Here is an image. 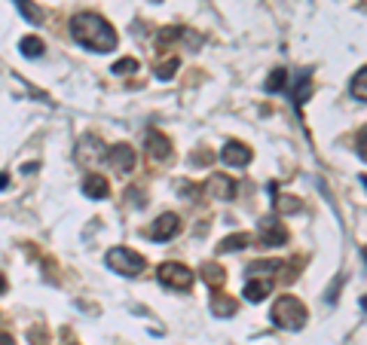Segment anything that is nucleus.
<instances>
[{"label": "nucleus", "instance_id": "nucleus-1", "mask_svg": "<svg viewBox=\"0 0 367 345\" xmlns=\"http://www.w3.org/2000/svg\"><path fill=\"white\" fill-rule=\"evenodd\" d=\"M70 34H74L80 46H86V49H92V52H107L117 46V31L95 13L74 15V19H70Z\"/></svg>", "mask_w": 367, "mask_h": 345}, {"label": "nucleus", "instance_id": "nucleus-2", "mask_svg": "<svg viewBox=\"0 0 367 345\" xmlns=\"http://www.w3.org/2000/svg\"><path fill=\"white\" fill-rule=\"evenodd\" d=\"M269 318H273L278 327H285V330H300V327L306 324L309 312H306V306H303L297 296H278Z\"/></svg>", "mask_w": 367, "mask_h": 345}, {"label": "nucleus", "instance_id": "nucleus-3", "mask_svg": "<svg viewBox=\"0 0 367 345\" xmlns=\"http://www.w3.org/2000/svg\"><path fill=\"white\" fill-rule=\"evenodd\" d=\"M107 266L114 272H119V275L132 278V275H141V272H144L147 260L141 254L129 251V247H114V251H107Z\"/></svg>", "mask_w": 367, "mask_h": 345}, {"label": "nucleus", "instance_id": "nucleus-4", "mask_svg": "<svg viewBox=\"0 0 367 345\" xmlns=\"http://www.w3.org/2000/svg\"><path fill=\"white\" fill-rule=\"evenodd\" d=\"M156 278L163 287H172V291H190L193 284V272H190L184 263H163L156 269Z\"/></svg>", "mask_w": 367, "mask_h": 345}, {"label": "nucleus", "instance_id": "nucleus-5", "mask_svg": "<svg viewBox=\"0 0 367 345\" xmlns=\"http://www.w3.org/2000/svg\"><path fill=\"white\" fill-rule=\"evenodd\" d=\"M257 238H260V245H267V247H278V245L288 242V229L282 227V220L263 217L260 220V229H257Z\"/></svg>", "mask_w": 367, "mask_h": 345}, {"label": "nucleus", "instance_id": "nucleus-6", "mask_svg": "<svg viewBox=\"0 0 367 345\" xmlns=\"http://www.w3.org/2000/svg\"><path fill=\"white\" fill-rule=\"evenodd\" d=\"M220 159L227 162L230 168H245L254 159V153H251V147H245L242 141H230L227 147L220 150Z\"/></svg>", "mask_w": 367, "mask_h": 345}, {"label": "nucleus", "instance_id": "nucleus-7", "mask_svg": "<svg viewBox=\"0 0 367 345\" xmlns=\"http://www.w3.org/2000/svg\"><path fill=\"white\" fill-rule=\"evenodd\" d=\"M107 162L114 165V171H119V174L135 171V147H129V144H117V147H110Z\"/></svg>", "mask_w": 367, "mask_h": 345}, {"label": "nucleus", "instance_id": "nucleus-8", "mask_svg": "<svg viewBox=\"0 0 367 345\" xmlns=\"http://www.w3.org/2000/svg\"><path fill=\"white\" fill-rule=\"evenodd\" d=\"M147 153H150L153 162H169V159H172V141L165 138L163 132L150 128V132H147Z\"/></svg>", "mask_w": 367, "mask_h": 345}, {"label": "nucleus", "instance_id": "nucleus-9", "mask_svg": "<svg viewBox=\"0 0 367 345\" xmlns=\"http://www.w3.org/2000/svg\"><path fill=\"white\" fill-rule=\"evenodd\" d=\"M178 229H181V217L178 214H163L156 223H153V229H150V236L156 238V242H169V238L178 236Z\"/></svg>", "mask_w": 367, "mask_h": 345}, {"label": "nucleus", "instance_id": "nucleus-10", "mask_svg": "<svg viewBox=\"0 0 367 345\" xmlns=\"http://www.w3.org/2000/svg\"><path fill=\"white\" fill-rule=\"evenodd\" d=\"M205 192L214 199H233L236 196V181L227 178V174H211L209 183H205Z\"/></svg>", "mask_w": 367, "mask_h": 345}, {"label": "nucleus", "instance_id": "nucleus-11", "mask_svg": "<svg viewBox=\"0 0 367 345\" xmlns=\"http://www.w3.org/2000/svg\"><path fill=\"white\" fill-rule=\"evenodd\" d=\"M83 192L89 199H107L110 196V183H107V178L105 174H86V181H83Z\"/></svg>", "mask_w": 367, "mask_h": 345}, {"label": "nucleus", "instance_id": "nucleus-12", "mask_svg": "<svg viewBox=\"0 0 367 345\" xmlns=\"http://www.w3.org/2000/svg\"><path fill=\"white\" fill-rule=\"evenodd\" d=\"M236 309H239V302L233 300V296H223V293L211 296V315L214 318H233Z\"/></svg>", "mask_w": 367, "mask_h": 345}, {"label": "nucleus", "instance_id": "nucleus-13", "mask_svg": "<svg viewBox=\"0 0 367 345\" xmlns=\"http://www.w3.org/2000/svg\"><path fill=\"white\" fill-rule=\"evenodd\" d=\"M273 291V282L269 278H257V282H248L245 284V300L248 302H263Z\"/></svg>", "mask_w": 367, "mask_h": 345}, {"label": "nucleus", "instance_id": "nucleus-14", "mask_svg": "<svg viewBox=\"0 0 367 345\" xmlns=\"http://www.w3.org/2000/svg\"><path fill=\"white\" fill-rule=\"evenodd\" d=\"M251 245V236L248 232H236V236H227L223 242L218 245V251L220 254H230V251H242V247H248Z\"/></svg>", "mask_w": 367, "mask_h": 345}, {"label": "nucleus", "instance_id": "nucleus-15", "mask_svg": "<svg viewBox=\"0 0 367 345\" xmlns=\"http://www.w3.org/2000/svg\"><path fill=\"white\" fill-rule=\"evenodd\" d=\"M202 282L209 287H220L223 282H227V272H223L218 263H205L202 266Z\"/></svg>", "mask_w": 367, "mask_h": 345}, {"label": "nucleus", "instance_id": "nucleus-16", "mask_svg": "<svg viewBox=\"0 0 367 345\" xmlns=\"http://www.w3.org/2000/svg\"><path fill=\"white\" fill-rule=\"evenodd\" d=\"M19 49H22L25 59H40V55H43V40H40V37H25L19 43Z\"/></svg>", "mask_w": 367, "mask_h": 345}, {"label": "nucleus", "instance_id": "nucleus-17", "mask_svg": "<svg viewBox=\"0 0 367 345\" xmlns=\"http://www.w3.org/2000/svg\"><path fill=\"white\" fill-rule=\"evenodd\" d=\"M13 3L19 6L22 15H25L28 22H34V25H40V22H43V13H40V6H34L31 0H13Z\"/></svg>", "mask_w": 367, "mask_h": 345}, {"label": "nucleus", "instance_id": "nucleus-18", "mask_svg": "<svg viewBox=\"0 0 367 345\" xmlns=\"http://www.w3.org/2000/svg\"><path fill=\"white\" fill-rule=\"evenodd\" d=\"M285 86H288V70L278 68V70H273V77L263 83V89H267V92H278V89H285Z\"/></svg>", "mask_w": 367, "mask_h": 345}, {"label": "nucleus", "instance_id": "nucleus-19", "mask_svg": "<svg viewBox=\"0 0 367 345\" xmlns=\"http://www.w3.org/2000/svg\"><path fill=\"white\" fill-rule=\"evenodd\" d=\"M352 95L358 101H367V68H361L352 79Z\"/></svg>", "mask_w": 367, "mask_h": 345}, {"label": "nucleus", "instance_id": "nucleus-20", "mask_svg": "<svg viewBox=\"0 0 367 345\" xmlns=\"http://www.w3.org/2000/svg\"><path fill=\"white\" fill-rule=\"evenodd\" d=\"M178 64H181V59H178V55H172V59L165 61V64H156V77H159V79H172L174 70H178Z\"/></svg>", "mask_w": 367, "mask_h": 345}, {"label": "nucleus", "instance_id": "nucleus-21", "mask_svg": "<svg viewBox=\"0 0 367 345\" xmlns=\"http://www.w3.org/2000/svg\"><path fill=\"white\" fill-rule=\"evenodd\" d=\"M135 70H138V61H135V59H119V61L114 64V70H110V74L126 77V74H135Z\"/></svg>", "mask_w": 367, "mask_h": 345}, {"label": "nucleus", "instance_id": "nucleus-22", "mask_svg": "<svg viewBox=\"0 0 367 345\" xmlns=\"http://www.w3.org/2000/svg\"><path fill=\"white\" fill-rule=\"evenodd\" d=\"M309 95V74H300V79H297V89H294V104H303V98Z\"/></svg>", "mask_w": 367, "mask_h": 345}, {"label": "nucleus", "instance_id": "nucleus-23", "mask_svg": "<svg viewBox=\"0 0 367 345\" xmlns=\"http://www.w3.org/2000/svg\"><path fill=\"white\" fill-rule=\"evenodd\" d=\"M276 269H282V260H257L251 266V272H276Z\"/></svg>", "mask_w": 367, "mask_h": 345}, {"label": "nucleus", "instance_id": "nucleus-24", "mask_svg": "<svg viewBox=\"0 0 367 345\" xmlns=\"http://www.w3.org/2000/svg\"><path fill=\"white\" fill-rule=\"evenodd\" d=\"M358 156H361L364 162H367V125L361 128V132H358Z\"/></svg>", "mask_w": 367, "mask_h": 345}, {"label": "nucleus", "instance_id": "nucleus-25", "mask_svg": "<svg viewBox=\"0 0 367 345\" xmlns=\"http://www.w3.org/2000/svg\"><path fill=\"white\" fill-rule=\"evenodd\" d=\"M0 345H15V339L10 333H0Z\"/></svg>", "mask_w": 367, "mask_h": 345}, {"label": "nucleus", "instance_id": "nucleus-26", "mask_svg": "<svg viewBox=\"0 0 367 345\" xmlns=\"http://www.w3.org/2000/svg\"><path fill=\"white\" fill-rule=\"evenodd\" d=\"M6 183H10V178H6V174H0V190H3Z\"/></svg>", "mask_w": 367, "mask_h": 345}, {"label": "nucleus", "instance_id": "nucleus-27", "mask_svg": "<svg viewBox=\"0 0 367 345\" xmlns=\"http://www.w3.org/2000/svg\"><path fill=\"white\" fill-rule=\"evenodd\" d=\"M3 291H6V278L0 275V293H3Z\"/></svg>", "mask_w": 367, "mask_h": 345}, {"label": "nucleus", "instance_id": "nucleus-28", "mask_svg": "<svg viewBox=\"0 0 367 345\" xmlns=\"http://www.w3.org/2000/svg\"><path fill=\"white\" fill-rule=\"evenodd\" d=\"M364 256H367V247H364Z\"/></svg>", "mask_w": 367, "mask_h": 345}, {"label": "nucleus", "instance_id": "nucleus-29", "mask_svg": "<svg viewBox=\"0 0 367 345\" xmlns=\"http://www.w3.org/2000/svg\"><path fill=\"white\" fill-rule=\"evenodd\" d=\"M70 345H74V342H70Z\"/></svg>", "mask_w": 367, "mask_h": 345}]
</instances>
